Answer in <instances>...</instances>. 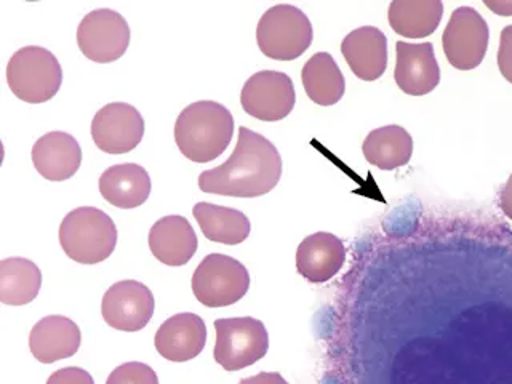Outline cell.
I'll return each instance as SVG.
<instances>
[{
    "mask_svg": "<svg viewBox=\"0 0 512 384\" xmlns=\"http://www.w3.org/2000/svg\"><path fill=\"white\" fill-rule=\"evenodd\" d=\"M47 384H95V381L84 368L66 367L53 373Z\"/></svg>",
    "mask_w": 512,
    "mask_h": 384,
    "instance_id": "83f0119b",
    "label": "cell"
},
{
    "mask_svg": "<svg viewBox=\"0 0 512 384\" xmlns=\"http://www.w3.org/2000/svg\"><path fill=\"white\" fill-rule=\"evenodd\" d=\"M304 90L314 103L319 106H333L343 98V72L328 53H316L304 64L301 71Z\"/></svg>",
    "mask_w": 512,
    "mask_h": 384,
    "instance_id": "cb8c5ba5",
    "label": "cell"
},
{
    "mask_svg": "<svg viewBox=\"0 0 512 384\" xmlns=\"http://www.w3.org/2000/svg\"><path fill=\"white\" fill-rule=\"evenodd\" d=\"M194 218L204 236L212 242L224 245L242 244L250 236V220L234 208L199 202L194 207Z\"/></svg>",
    "mask_w": 512,
    "mask_h": 384,
    "instance_id": "603a6c76",
    "label": "cell"
},
{
    "mask_svg": "<svg viewBox=\"0 0 512 384\" xmlns=\"http://www.w3.org/2000/svg\"><path fill=\"white\" fill-rule=\"evenodd\" d=\"M100 192L114 207H140L151 194V178L141 165H112L100 176Z\"/></svg>",
    "mask_w": 512,
    "mask_h": 384,
    "instance_id": "ffe728a7",
    "label": "cell"
},
{
    "mask_svg": "<svg viewBox=\"0 0 512 384\" xmlns=\"http://www.w3.org/2000/svg\"><path fill=\"white\" fill-rule=\"evenodd\" d=\"M500 207L504 215L512 220V173L500 194Z\"/></svg>",
    "mask_w": 512,
    "mask_h": 384,
    "instance_id": "f546056e",
    "label": "cell"
},
{
    "mask_svg": "<svg viewBox=\"0 0 512 384\" xmlns=\"http://www.w3.org/2000/svg\"><path fill=\"white\" fill-rule=\"evenodd\" d=\"M312 26L308 16L293 5H276L261 16L256 42L264 55L277 61L300 58L312 44Z\"/></svg>",
    "mask_w": 512,
    "mask_h": 384,
    "instance_id": "5b68a950",
    "label": "cell"
},
{
    "mask_svg": "<svg viewBox=\"0 0 512 384\" xmlns=\"http://www.w3.org/2000/svg\"><path fill=\"white\" fill-rule=\"evenodd\" d=\"M32 164L45 180L66 181L79 170L82 149L69 133H47L32 148Z\"/></svg>",
    "mask_w": 512,
    "mask_h": 384,
    "instance_id": "ac0fdd59",
    "label": "cell"
},
{
    "mask_svg": "<svg viewBox=\"0 0 512 384\" xmlns=\"http://www.w3.org/2000/svg\"><path fill=\"white\" fill-rule=\"evenodd\" d=\"M144 120L138 109L127 103H111L96 112L92 138L96 148L106 154H125L141 143Z\"/></svg>",
    "mask_w": 512,
    "mask_h": 384,
    "instance_id": "7c38bea8",
    "label": "cell"
},
{
    "mask_svg": "<svg viewBox=\"0 0 512 384\" xmlns=\"http://www.w3.org/2000/svg\"><path fill=\"white\" fill-rule=\"evenodd\" d=\"M207 327L192 312L176 314L165 320L156 333V349L170 362H188L204 351Z\"/></svg>",
    "mask_w": 512,
    "mask_h": 384,
    "instance_id": "5bb4252c",
    "label": "cell"
},
{
    "mask_svg": "<svg viewBox=\"0 0 512 384\" xmlns=\"http://www.w3.org/2000/svg\"><path fill=\"white\" fill-rule=\"evenodd\" d=\"M346 261L343 242L328 232L306 237L296 252V271L312 284H324L341 271Z\"/></svg>",
    "mask_w": 512,
    "mask_h": 384,
    "instance_id": "9a60e30c",
    "label": "cell"
},
{
    "mask_svg": "<svg viewBox=\"0 0 512 384\" xmlns=\"http://www.w3.org/2000/svg\"><path fill=\"white\" fill-rule=\"evenodd\" d=\"M250 276L244 264L231 256H205L192 276V292L207 308H224L247 295Z\"/></svg>",
    "mask_w": 512,
    "mask_h": 384,
    "instance_id": "52a82bcc",
    "label": "cell"
},
{
    "mask_svg": "<svg viewBox=\"0 0 512 384\" xmlns=\"http://www.w3.org/2000/svg\"><path fill=\"white\" fill-rule=\"evenodd\" d=\"M106 384H159V378L149 365L128 362L112 370Z\"/></svg>",
    "mask_w": 512,
    "mask_h": 384,
    "instance_id": "484cf974",
    "label": "cell"
},
{
    "mask_svg": "<svg viewBox=\"0 0 512 384\" xmlns=\"http://www.w3.org/2000/svg\"><path fill=\"white\" fill-rule=\"evenodd\" d=\"M295 87L287 74L260 71L245 82L240 104L248 116L264 122H277L295 108Z\"/></svg>",
    "mask_w": 512,
    "mask_h": 384,
    "instance_id": "30bf717a",
    "label": "cell"
},
{
    "mask_svg": "<svg viewBox=\"0 0 512 384\" xmlns=\"http://www.w3.org/2000/svg\"><path fill=\"white\" fill-rule=\"evenodd\" d=\"M80 328L64 316H48L32 327L29 349L42 364L74 356L80 348Z\"/></svg>",
    "mask_w": 512,
    "mask_h": 384,
    "instance_id": "e0dca14e",
    "label": "cell"
},
{
    "mask_svg": "<svg viewBox=\"0 0 512 384\" xmlns=\"http://www.w3.org/2000/svg\"><path fill=\"white\" fill-rule=\"evenodd\" d=\"M239 384H288L279 373H258V375L250 376L245 380L240 381Z\"/></svg>",
    "mask_w": 512,
    "mask_h": 384,
    "instance_id": "f1b7e54d",
    "label": "cell"
},
{
    "mask_svg": "<svg viewBox=\"0 0 512 384\" xmlns=\"http://www.w3.org/2000/svg\"><path fill=\"white\" fill-rule=\"evenodd\" d=\"M80 52L95 63H112L127 52L130 26L120 13L100 8L88 13L77 29Z\"/></svg>",
    "mask_w": 512,
    "mask_h": 384,
    "instance_id": "9c48e42d",
    "label": "cell"
},
{
    "mask_svg": "<svg viewBox=\"0 0 512 384\" xmlns=\"http://www.w3.org/2000/svg\"><path fill=\"white\" fill-rule=\"evenodd\" d=\"M498 68L504 79L512 84V24L501 31Z\"/></svg>",
    "mask_w": 512,
    "mask_h": 384,
    "instance_id": "4316f807",
    "label": "cell"
},
{
    "mask_svg": "<svg viewBox=\"0 0 512 384\" xmlns=\"http://www.w3.org/2000/svg\"><path fill=\"white\" fill-rule=\"evenodd\" d=\"M444 15L440 0H396L389 5V24L399 36L421 39L436 32Z\"/></svg>",
    "mask_w": 512,
    "mask_h": 384,
    "instance_id": "44dd1931",
    "label": "cell"
},
{
    "mask_svg": "<svg viewBox=\"0 0 512 384\" xmlns=\"http://www.w3.org/2000/svg\"><path fill=\"white\" fill-rule=\"evenodd\" d=\"M8 87L16 98L29 104L52 100L60 90L63 71L47 48L29 45L12 56L7 66Z\"/></svg>",
    "mask_w": 512,
    "mask_h": 384,
    "instance_id": "277c9868",
    "label": "cell"
},
{
    "mask_svg": "<svg viewBox=\"0 0 512 384\" xmlns=\"http://www.w3.org/2000/svg\"><path fill=\"white\" fill-rule=\"evenodd\" d=\"M485 7L500 16H512V0H485Z\"/></svg>",
    "mask_w": 512,
    "mask_h": 384,
    "instance_id": "4dcf8cb0",
    "label": "cell"
},
{
    "mask_svg": "<svg viewBox=\"0 0 512 384\" xmlns=\"http://www.w3.org/2000/svg\"><path fill=\"white\" fill-rule=\"evenodd\" d=\"M216 344L213 356L226 372H237L256 364L269 349L268 330L253 317L215 320Z\"/></svg>",
    "mask_w": 512,
    "mask_h": 384,
    "instance_id": "8992f818",
    "label": "cell"
},
{
    "mask_svg": "<svg viewBox=\"0 0 512 384\" xmlns=\"http://www.w3.org/2000/svg\"><path fill=\"white\" fill-rule=\"evenodd\" d=\"M197 236L189 221L180 215L160 218L149 231V248L160 263L184 266L197 252Z\"/></svg>",
    "mask_w": 512,
    "mask_h": 384,
    "instance_id": "d6986e66",
    "label": "cell"
},
{
    "mask_svg": "<svg viewBox=\"0 0 512 384\" xmlns=\"http://www.w3.org/2000/svg\"><path fill=\"white\" fill-rule=\"evenodd\" d=\"M282 159L271 141L247 127L239 128L236 149L223 165L200 173L199 188L228 197H260L276 188Z\"/></svg>",
    "mask_w": 512,
    "mask_h": 384,
    "instance_id": "6da1fadb",
    "label": "cell"
},
{
    "mask_svg": "<svg viewBox=\"0 0 512 384\" xmlns=\"http://www.w3.org/2000/svg\"><path fill=\"white\" fill-rule=\"evenodd\" d=\"M362 151L365 159L380 170H394L412 159V136L399 125L376 128L368 133Z\"/></svg>",
    "mask_w": 512,
    "mask_h": 384,
    "instance_id": "7402d4cb",
    "label": "cell"
},
{
    "mask_svg": "<svg viewBox=\"0 0 512 384\" xmlns=\"http://www.w3.org/2000/svg\"><path fill=\"white\" fill-rule=\"evenodd\" d=\"M234 119L223 104L197 101L181 111L175 124L176 146L186 159L205 164L220 157L232 140Z\"/></svg>",
    "mask_w": 512,
    "mask_h": 384,
    "instance_id": "7a4b0ae2",
    "label": "cell"
},
{
    "mask_svg": "<svg viewBox=\"0 0 512 384\" xmlns=\"http://www.w3.org/2000/svg\"><path fill=\"white\" fill-rule=\"evenodd\" d=\"M341 53L351 71L367 82L380 79L388 66V40L383 31L373 26L349 32L341 44Z\"/></svg>",
    "mask_w": 512,
    "mask_h": 384,
    "instance_id": "2e32d148",
    "label": "cell"
},
{
    "mask_svg": "<svg viewBox=\"0 0 512 384\" xmlns=\"http://www.w3.org/2000/svg\"><path fill=\"white\" fill-rule=\"evenodd\" d=\"M487 21L471 7L456 8L450 16L442 47L448 63L460 71L476 69L484 61L488 47Z\"/></svg>",
    "mask_w": 512,
    "mask_h": 384,
    "instance_id": "ba28073f",
    "label": "cell"
},
{
    "mask_svg": "<svg viewBox=\"0 0 512 384\" xmlns=\"http://www.w3.org/2000/svg\"><path fill=\"white\" fill-rule=\"evenodd\" d=\"M156 300L146 285L122 280L109 287L101 301V314L109 327L120 332H140L154 316Z\"/></svg>",
    "mask_w": 512,
    "mask_h": 384,
    "instance_id": "8fae6325",
    "label": "cell"
},
{
    "mask_svg": "<svg viewBox=\"0 0 512 384\" xmlns=\"http://www.w3.org/2000/svg\"><path fill=\"white\" fill-rule=\"evenodd\" d=\"M60 244L64 253L77 263H101L116 248V224L100 208H76L61 223Z\"/></svg>",
    "mask_w": 512,
    "mask_h": 384,
    "instance_id": "3957f363",
    "label": "cell"
},
{
    "mask_svg": "<svg viewBox=\"0 0 512 384\" xmlns=\"http://www.w3.org/2000/svg\"><path fill=\"white\" fill-rule=\"evenodd\" d=\"M396 50L397 64L394 79L400 90L412 96L431 93L440 82L439 64H437L432 44L397 42Z\"/></svg>",
    "mask_w": 512,
    "mask_h": 384,
    "instance_id": "4fadbf2b",
    "label": "cell"
},
{
    "mask_svg": "<svg viewBox=\"0 0 512 384\" xmlns=\"http://www.w3.org/2000/svg\"><path fill=\"white\" fill-rule=\"evenodd\" d=\"M42 287V272L36 263L24 258L0 261V301L23 306L36 300Z\"/></svg>",
    "mask_w": 512,
    "mask_h": 384,
    "instance_id": "d4e9b609",
    "label": "cell"
}]
</instances>
